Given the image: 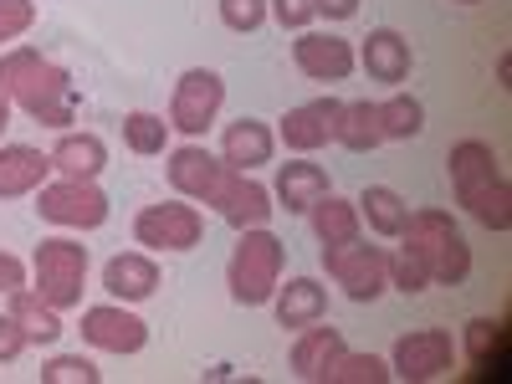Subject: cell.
<instances>
[{
	"mask_svg": "<svg viewBox=\"0 0 512 384\" xmlns=\"http://www.w3.org/2000/svg\"><path fill=\"white\" fill-rule=\"evenodd\" d=\"M0 93H6L26 118L47 123V128H67L77 118L72 72L62 62H52V57H41L36 47L0 52Z\"/></svg>",
	"mask_w": 512,
	"mask_h": 384,
	"instance_id": "cell-1",
	"label": "cell"
},
{
	"mask_svg": "<svg viewBox=\"0 0 512 384\" xmlns=\"http://www.w3.org/2000/svg\"><path fill=\"white\" fill-rule=\"evenodd\" d=\"M451 185H456V205H466V216L482 221L487 231H507L512 226V185L502 180L497 154L482 139H461L446 154Z\"/></svg>",
	"mask_w": 512,
	"mask_h": 384,
	"instance_id": "cell-2",
	"label": "cell"
},
{
	"mask_svg": "<svg viewBox=\"0 0 512 384\" xmlns=\"http://www.w3.org/2000/svg\"><path fill=\"white\" fill-rule=\"evenodd\" d=\"M400 241L425 262L431 282L461 287L466 277H472V246H466V236L456 231V221L446 216V210H410Z\"/></svg>",
	"mask_w": 512,
	"mask_h": 384,
	"instance_id": "cell-3",
	"label": "cell"
},
{
	"mask_svg": "<svg viewBox=\"0 0 512 384\" xmlns=\"http://www.w3.org/2000/svg\"><path fill=\"white\" fill-rule=\"evenodd\" d=\"M282 256H287V246H282L267 226L241 231L231 262H226V287H231V297H236L241 308L272 303V292H277V282H282Z\"/></svg>",
	"mask_w": 512,
	"mask_h": 384,
	"instance_id": "cell-4",
	"label": "cell"
},
{
	"mask_svg": "<svg viewBox=\"0 0 512 384\" xmlns=\"http://www.w3.org/2000/svg\"><path fill=\"white\" fill-rule=\"evenodd\" d=\"M31 267H36V297H41V303H52L57 313L82 303V287H88V246H82V241L47 236L36 246Z\"/></svg>",
	"mask_w": 512,
	"mask_h": 384,
	"instance_id": "cell-5",
	"label": "cell"
},
{
	"mask_svg": "<svg viewBox=\"0 0 512 384\" xmlns=\"http://www.w3.org/2000/svg\"><path fill=\"white\" fill-rule=\"evenodd\" d=\"M323 267L338 287H344L349 303H374V297L390 287V251L364 246L359 236L344 241V246H323Z\"/></svg>",
	"mask_w": 512,
	"mask_h": 384,
	"instance_id": "cell-6",
	"label": "cell"
},
{
	"mask_svg": "<svg viewBox=\"0 0 512 384\" xmlns=\"http://www.w3.org/2000/svg\"><path fill=\"white\" fill-rule=\"evenodd\" d=\"M200 236H205V216L185 195L144 205L134 216V241L149 246V251H190V246H200Z\"/></svg>",
	"mask_w": 512,
	"mask_h": 384,
	"instance_id": "cell-7",
	"label": "cell"
},
{
	"mask_svg": "<svg viewBox=\"0 0 512 384\" xmlns=\"http://www.w3.org/2000/svg\"><path fill=\"white\" fill-rule=\"evenodd\" d=\"M36 210L41 221L67 226V231H98L108 221V195L93 180H57V185H41L36 190Z\"/></svg>",
	"mask_w": 512,
	"mask_h": 384,
	"instance_id": "cell-8",
	"label": "cell"
},
{
	"mask_svg": "<svg viewBox=\"0 0 512 384\" xmlns=\"http://www.w3.org/2000/svg\"><path fill=\"white\" fill-rule=\"evenodd\" d=\"M221 103H226V82H221V72L190 67V72H180L175 98H169V128H180L185 139H200L205 128L216 123Z\"/></svg>",
	"mask_w": 512,
	"mask_h": 384,
	"instance_id": "cell-9",
	"label": "cell"
},
{
	"mask_svg": "<svg viewBox=\"0 0 512 384\" xmlns=\"http://www.w3.org/2000/svg\"><path fill=\"white\" fill-rule=\"evenodd\" d=\"M451 364H456V338L446 328H415V333L400 338L395 354H390V374L405 379V384H431Z\"/></svg>",
	"mask_w": 512,
	"mask_h": 384,
	"instance_id": "cell-10",
	"label": "cell"
},
{
	"mask_svg": "<svg viewBox=\"0 0 512 384\" xmlns=\"http://www.w3.org/2000/svg\"><path fill=\"white\" fill-rule=\"evenodd\" d=\"M169 185H175V195H185V200H200V205H210L216 200V190L226 185V175H231V164L226 159H216L205 144H180V149H169Z\"/></svg>",
	"mask_w": 512,
	"mask_h": 384,
	"instance_id": "cell-11",
	"label": "cell"
},
{
	"mask_svg": "<svg viewBox=\"0 0 512 384\" xmlns=\"http://www.w3.org/2000/svg\"><path fill=\"white\" fill-rule=\"evenodd\" d=\"M82 338L103 354H139L149 344V323L128 313L123 303H98V308H82Z\"/></svg>",
	"mask_w": 512,
	"mask_h": 384,
	"instance_id": "cell-12",
	"label": "cell"
},
{
	"mask_svg": "<svg viewBox=\"0 0 512 384\" xmlns=\"http://www.w3.org/2000/svg\"><path fill=\"white\" fill-rule=\"evenodd\" d=\"M338 118H344V103H338V98L297 103V108H287V113H282L277 139H282L292 154H313V149H323V144L338 134Z\"/></svg>",
	"mask_w": 512,
	"mask_h": 384,
	"instance_id": "cell-13",
	"label": "cell"
},
{
	"mask_svg": "<svg viewBox=\"0 0 512 384\" xmlns=\"http://www.w3.org/2000/svg\"><path fill=\"white\" fill-rule=\"evenodd\" d=\"M292 62H297V72L313 77V82H344V77L359 67V57H354L349 41H344V36H328V31H297Z\"/></svg>",
	"mask_w": 512,
	"mask_h": 384,
	"instance_id": "cell-14",
	"label": "cell"
},
{
	"mask_svg": "<svg viewBox=\"0 0 512 384\" xmlns=\"http://www.w3.org/2000/svg\"><path fill=\"white\" fill-rule=\"evenodd\" d=\"M210 205H216V216H221L226 226H236V231L267 226V221H272V210H277V205H272V190H267V185H256L246 169H231L226 185L216 190V200H210Z\"/></svg>",
	"mask_w": 512,
	"mask_h": 384,
	"instance_id": "cell-15",
	"label": "cell"
},
{
	"mask_svg": "<svg viewBox=\"0 0 512 384\" xmlns=\"http://www.w3.org/2000/svg\"><path fill=\"white\" fill-rule=\"evenodd\" d=\"M349 344H344V333H338L333 323L323 328V318L318 323H308V328H297V344H292V374L297 379H308V384H323L328 379V369L338 364V354H344Z\"/></svg>",
	"mask_w": 512,
	"mask_h": 384,
	"instance_id": "cell-16",
	"label": "cell"
},
{
	"mask_svg": "<svg viewBox=\"0 0 512 384\" xmlns=\"http://www.w3.org/2000/svg\"><path fill=\"white\" fill-rule=\"evenodd\" d=\"M103 287L113 303H144V297L159 292V262L149 251H123L103 267Z\"/></svg>",
	"mask_w": 512,
	"mask_h": 384,
	"instance_id": "cell-17",
	"label": "cell"
},
{
	"mask_svg": "<svg viewBox=\"0 0 512 384\" xmlns=\"http://www.w3.org/2000/svg\"><path fill=\"white\" fill-rule=\"evenodd\" d=\"M52 175V154H41L31 144H0V200L36 195Z\"/></svg>",
	"mask_w": 512,
	"mask_h": 384,
	"instance_id": "cell-18",
	"label": "cell"
},
{
	"mask_svg": "<svg viewBox=\"0 0 512 384\" xmlns=\"http://www.w3.org/2000/svg\"><path fill=\"white\" fill-rule=\"evenodd\" d=\"M272 154H277V134L262 123V118H236L226 134H221V159L231 164V169H262V164H272Z\"/></svg>",
	"mask_w": 512,
	"mask_h": 384,
	"instance_id": "cell-19",
	"label": "cell"
},
{
	"mask_svg": "<svg viewBox=\"0 0 512 384\" xmlns=\"http://www.w3.org/2000/svg\"><path fill=\"white\" fill-rule=\"evenodd\" d=\"M328 195V169L313 159H292L277 169V200L287 216H308V210Z\"/></svg>",
	"mask_w": 512,
	"mask_h": 384,
	"instance_id": "cell-20",
	"label": "cell"
},
{
	"mask_svg": "<svg viewBox=\"0 0 512 384\" xmlns=\"http://www.w3.org/2000/svg\"><path fill=\"white\" fill-rule=\"evenodd\" d=\"M359 62H364V72H369L374 82H390V88H400V82L410 77V41H405L400 31H390V26H379V31H369Z\"/></svg>",
	"mask_w": 512,
	"mask_h": 384,
	"instance_id": "cell-21",
	"label": "cell"
},
{
	"mask_svg": "<svg viewBox=\"0 0 512 384\" xmlns=\"http://www.w3.org/2000/svg\"><path fill=\"white\" fill-rule=\"evenodd\" d=\"M272 308H277V323H282V328H308V323H318V318L328 313V292H323L313 277H292L287 287L277 282Z\"/></svg>",
	"mask_w": 512,
	"mask_h": 384,
	"instance_id": "cell-22",
	"label": "cell"
},
{
	"mask_svg": "<svg viewBox=\"0 0 512 384\" xmlns=\"http://www.w3.org/2000/svg\"><path fill=\"white\" fill-rule=\"evenodd\" d=\"M52 169L67 180H98L108 169V144L98 134H62L52 149Z\"/></svg>",
	"mask_w": 512,
	"mask_h": 384,
	"instance_id": "cell-23",
	"label": "cell"
},
{
	"mask_svg": "<svg viewBox=\"0 0 512 384\" xmlns=\"http://www.w3.org/2000/svg\"><path fill=\"white\" fill-rule=\"evenodd\" d=\"M308 221H313L318 246H344V241H354V236H359V205L328 190V195L308 210Z\"/></svg>",
	"mask_w": 512,
	"mask_h": 384,
	"instance_id": "cell-24",
	"label": "cell"
},
{
	"mask_svg": "<svg viewBox=\"0 0 512 384\" xmlns=\"http://www.w3.org/2000/svg\"><path fill=\"white\" fill-rule=\"evenodd\" d=\"M11 318L21 323L26 344H57V338H62V318H57V308H52V303H41V297L26 292V287L11 292Z\"/></svg>",
	"mask_w": 512,
	"mask_h": 384,
	"instance_id": "cell-25",
	"label": "cell"
},
{
	"mask_svg": "<svg viewBox=\"0 0 512 384\" xmlns=\"http://www.w3.org/2000/svg\"><path fill=\"white\" fill-rule=\"evenodd\" d=\"M338 144H344L349 154H369V149H379L384 144V134H379V103H344V118H338V134H333Z\"/></svg>",
	"mask_w": 512,
	"mask_h": 384,
	"instance_id": "cell-26",
	"label": "cell"
},
{
	"mask_svg": "<svg viewBox=\"0 0 512 384\" xmlns=\"http://www.w3.org/2000/svg\"><path fill=\"white\" fill-rule=\"evenodd\" d=\"M354 205H359V216H364L379 236H400V231H405L410 205L400 200V190H390V185H369Z\"/></svg>",
	"mask_w": 512,
	"mask_h": 384,
	"instance_id": "cell-27",
	"label": "cell"
},
{
	"mask_svg": "<svg viewBox=\"0 0 512 384\" xmlns=\"http://www.w3.org/2000/svg\"><path fill=\"white\" fill-rule=\"evenodd\" d=\"M379 134L384 139H420L425 134V108L410 93H395L379 103Z\"/></svg>",
	"mask_w": 512,
	"mask_h": 384,
	"instance_id": "cell-28",
	"label": "cell"
},
{
	"mask_svg": "<svg viewBox=\"0 0 512 384\" xmlns=\"http://www.w3.org/2000/svg\"><path fill=\"white\" fill-rule=\"evenodd\" d=\"M123 144L134 149V154H144V159H149V154H164V149H169V123H164L159 113H144V108L128 113V118H123Z\"/></svg>",
	"mask_w": 512,
	"mask_h": 384,
	"instance_id": "cell-29",
	"label": "cell"
},
{
	"mask_svg": "<svg viewBox=\"0 0 512 384\" xmlns=\"http://www.w3.org/2000/svg\"><path fill=\"white\" fill-rule=\"evenodd\" d=\"M384 379H395V374H390V364H384L379 354H349L344 349L323 384H384Z\"/></svg>",
	"mask_w": 512,
	"mask_h": 384,
	"instance_id": "cell-30",
	"label": "cell"
},
{
	"mask_svg": "<svg viewBox=\"0 0 512 384\" xmlns=\"http://www.w3.org/2000/svg\"><path fill=\"white\" fill-rule=\"evenodd\" d=\"M41 384H103V369L82 354H57L52 364H41Z\"/></svg>",
	"mask_w": 512,
	"mask_h": 384,
	"instance_id": "cell-31",
	"label": "cell"
},
{
	"mask_svg": "<svg viewBox=\"0 0 512 384\" xmlns=\"http://www.w3.org/2000/svg\"><path fill=\"white\" fill-rule=\"evenodd\" d=\"M390 287H400L405 297H415V292L431 287V272H425V262H420V256H415L410 246L390 251Z\"/></svg>",
	"mask_w": 512,
	"mask_h": 384,
	"instance_id": "cell-32",
	"label": "cell"
},
{
	"mask_svg": "<svg viewBox=\"0 0 512 384\" xmlns=\"http://www.w3.org/2000/svg\"><path fill=\"white\" fill-rule=\"evenodd\" d=\"M31 26H36V0H0V47H11Z\"/></svg>",
	"mask_w": 512,
	"mask_h": 384,
	"instance_id": "cell-33",
	"label": "cell"
},
{
	"mask_svg": "<svg viewBox=\"0 0 512 384\" xmlns=\"http://www.w3.org/2000/svg\"><path fill=\"white\" fill-rule=\"evenodd\" d=\"M267 11L277 16L282 31H308L318 21V0H267Z\"/></svg>",
	"mask_w": 512,
	"mask_h": 384,
	"instance_id": "cell-34",
	"label": "cell"
},
{
	"mask_svg": "<svg viewBox=\"0 0 512 384\" xmlns=\"http://www.w3.org/2000/svg\"><path fill=\"white\" fill-rule=\"evenodd\" d=\"M221 21L246 36V31H256L267 21V0H221Z\"/></svg>",
	"mask_w": 512,
	"mask_h": 384,
	"instance_id": "cell-35",
	"label": "cell"
},
{
	"mask_svg": "<svg viewBox=\"0 0 512 384\" xmlns=\"http://www.w3.org/2000/svg\"><path fill=\"white\" fill-rule=\"evenodd\" d=\"M31 344H26V333H21V323L6 313V318H0V364H11V359H21Z\"/></svg>",
	"mask_w": 512,
	"mask_h": 384,
	"instance_id": "cell-36",
	"label": "cell"
},
{
	"mask_svg": "<svg viewBox=\"0 0 512 384\" xmlns=\"http://www.w3.org/2000/svg\"><path fill=\"white\" fill-rule=\"evenodd\" d=\"M497 338V323L492 318H477V323H466V359H487V344Z\"/></svg>",
	"mask_w": 512,
	"mask_h": 384,
	"instance_id": "cell-37",
	"label": "cell"
},
{
	"mask_svg": "<svg viewBox=\"0 0 512 384\" xmlns=\"http://www.w3.org/2000/svg\"><path fill=\"white\" fill-rule=\"evenodd\" d=\"M16 287H26V262L11 251H0V297H11Z\"/></svg>",
	"mask_w": 512,
	"mask_h": 384,
	"instance_id": "cell-38",
	"label": "cell"
},
{
	"mask_svg": "<svg viewBox=\"0 0 512 384\" xmlns=\"http://www.w3.org/2000/svg\"><path fill=\"white\" fill-rule=\"evenodd\" d=\"M318 16H328V21H349V16H359V0H318Z\"/></svg>",
	"mask_w": 512,
	"mask_h": 384,
	"instance_id": "cell-39",
	"label": "cell"
},
{
	"mask_svg": "<svg viewBox=\"0 0 512 384\" xmlns=\"http://www.w3.org/2000/svg\"><path fill=\"white\" fill-rule=\"evenodd\" d=\"M6 123H11V98L0 93V134H6Z\"/></svg>",
	"mask_w": 512,
	"mask_h": 384,
	"instance_id": "cell-40",
	"label": "cell"
},
{
	"mask_svg": "<svg viewBox=\"0 0 512 384\" xmlns=\"http://www.w3.org/2000/svg\"><path fill=\"white\" fill-rule=\"evenodd\" d=\"M461 6H477V0H461Z\"/></svg>",
	"mask_w": 512,
	"mask_h": 384,
	"instance_id": "cell-41",
	"label": "cell"
}]
</instances>
